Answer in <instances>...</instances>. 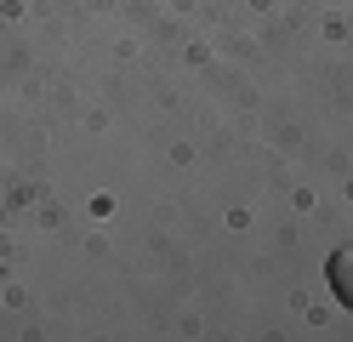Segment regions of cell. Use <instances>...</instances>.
Segmentation results:
<instances>
[{
	"label": "cell",
	"instance_id": "1",
	"mask_svg": "<svg viewBox=\"0 0 353 342\" xmlns=\"http://www.w3.org/2000/svg\"><path fill=\"white\" fill-rule=\"evenodd\" d=\"M325 285L336 291V303H342V308H353V245L336 251V257L325 263Z\"/></svg>",
	"mask_w": 353,
	"mask_h": 342
}]
</instances>
